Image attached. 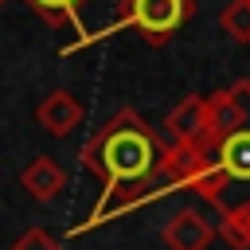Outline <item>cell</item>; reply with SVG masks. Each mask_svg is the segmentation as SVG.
<instances>
[{"instance_id":"obj_1","label":"cell","mask_w":250,"mask_h":250,"mask_svg":"<svg viewBox=\"0 0 250 250\" xmlns=\"http://www.w3.org/2000/svg\"><path fill=\"white\" fill-rule=\"evenodd\" d=\"M168 191H195L219 215L250 211V78L207 94L195 137L164 145L156 184L141 203Z\"/></svg>"},{"instance_id":"obj_2","label":"cell","mask_w":250,"mask_h":250,"mask_svg":"<svg viewBox=\"0 0 250 250\" xmlns=\"http://www.w3.org/2000/svg\"><path fill=\"white\" fill-rule=\"evenodd\" d=\"M164 156V141L152 133V125L133 109L121 105L86 145H82V168L102 180V199L94 203L86 223H74L70 234H86L129 207H141V195L156 184Z\"/></svg>"},{"instance_id":"obj_3","label":"cell","mask_w":250,"mask_h":250,"mask_svg":"<svg viewBox=\"0 0 250 250\" xmlns=\"http://www.w3.org/2000/svg\"><path fill=\"white\" fill-rule=\"evenodd\" d=\"M191 16H195V0H117V20L105 23L102 31L78 35L70 47H62V55H74L78 47H90L94 39H105L125 27H133L148 47H164Z\"/></svg>"},{"instance_id":"obj_4","label":"cell","mask_w":250,"mask_h":250,"mask_svg":"<svg viewBox=\"0 0 250 250\" xmlns=\"http://www.w3.org/2000/svg\"><path fill=\"white\" fill-rule=\"evenodd\" d=\"M82 117H86V109H82V102H78L70 90H51V94L35 105V125H39L43 133H51V137L74 133V129L82 125Z\"/></svg>"},{"instance_id":"obj_5","label":"cell","mask_w":250,"mask_h":250,"mask_svg":"<svg viewBox=\"0 0 250 250\" xmlns=\"http://www.w3.org/2000/svg\"><path fill=\"white\" fill-rule=\"evenodd\" d=\"M160 238H164L168 250H207L211 238H215V227H211L195 207H180V211L164 223Z\"/></svg>"},{"instance_id":"obj_6","label":"cell","mask_w":250,"mask_h":250,"mask_svg":"<svg viewBox=\"0 0 250 250\" xmlns=\"http://www.w3.org/2000/svg\"><path fill=\"white\" fill-rule=\"evenodd\" d=\"M20 188L31 195V199H39V203H51L62 188H66V172L51 160V156H35L23 172H20Z\"/></svg>"},{"instance_id":"obj_7","label":"cell","mask_w":250,"mask_h":250,"mask_svg":"<svg viewBox=\"0 0 250 250\" xmlns=\"http://www.w3.org/2000/svg\"><path fill=\"white\" fill-rule=\"evenodd\" d=\"M203 125V98L199 94H188L184 102H176L164 117V129H168V141H188L195 137V129Z\"/></svg>"},{"instance_id":"obj_8","label":"cell","mask_w":250,"mask_h":250,"mask_svg":"<svg viewBox=\"0 0 250 250\" xmlns=\"http://www.w3.org/2000/svg\"><path fill=\"white\" fill-rule=\"evenodd\" d=\"M39 20H47V27H62V23H74L82 31V4L90 0H23Z\"/></svg>"},{"instance_id":"obj_9","label":"cell","mask_w":250,"mask_h":250,"mask_svg":"<svg viewBox=\"0 0 250 250\" xmlns=\"http://www.w3.org/2000/svg\"><path fill=\"white\" fill-rule=\"evenodd\" d=\"M219 238L230 250H250V211H227V215H219Z\"/></svg>"},{"instance_id":"obj_10","label":"cell","mask_w":250,"mask_h":250,"mask_svg":"<svg viewBox=\"0 0 250 250\" xmlns=\"http://www.w3.org/2000/svg\"><path fill=\"white\" fill-rule=\"evenodd\" d=\"M223 31L234 39V43H250V0H230L219 16Z\"/></svg>"},{"instance_id":"obj_11","label":"cell","mask_w":250,"mask_h":250,"mask_svg":"<svg viewBox=\"0 0 250 250\" xmlns=\"http://www.w3.org/2000/svg\"><path fill=\"white\" fill-rule=\"evenodd\" d=\"M8 250H62V242H59L51 230H43V227H27Z\"/></svg>"},{"instance_id":"obj_12","label":"cell","mask_w":250,"mask_h":250,"mask_svg":"<svg viewBox=\"0 0 250 250\" xmlns=\"http://www.w3.org/2000/svg\"><path fill=\"white\" fill-rule=\"evenodd\" d=\"M4 4H8V0H0V8H4Z\"/></svg>"}]
</instances>
